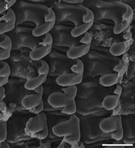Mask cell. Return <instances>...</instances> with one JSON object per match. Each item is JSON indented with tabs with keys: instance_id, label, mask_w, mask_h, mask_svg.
<instances>
[{
	"instance_id": "cell-29",
	"label": "cell",
	"mask_w": 135,
	"mask_h": 148,
	"mask_svg": "<svg viewBox=\"0 0 135 148\" xmlns=\"http://www.w3.org/2000/svg\"><path fill=\"white\" fill-rule=\"evenodd\" d=\"M91 40H92V38L89 32L85 33V36L82 39H81L80 42L81 44H89L91 43Z\"/></svg>"
},
{
	"instance_id": "cell-12",
	"label": "cell",
	"mask_w": 135,
	"mask_h": 148,
	"mask_svg": "<svg viewBox=\"0 0 135 148\" xmlns=\"http://www.w3.org/2000/svg\"><path fill=\"white\" fill-rule=\"evenodd\" d=\"M52 45L42 46L32 50L30 53V57L32 60L38 61L46 56L51 51Z\"/></svg>"
},
{
	"instance_id": "cell-4",
	"label": "cell",
	"mask_w": 135,
	"mask_h": 148,
	"mask_svg": "<svg viewBox=\"0 0 135 148\" xmlns=\"http://www.w3.org/2000/svg\"><path fill=\"white\" fill-rule=\"evenodd\" d=\"M74 99L65 93L53 92L48 98V103L55 108H65L68 107L74 101Z\"/></svg>"
},
{
	"instance_id": "cell-20",
	"label": "cell",
	"mask_w": 135,
	"mask_h": 148,
	"mask_svg": "<svg viewBox=\"0 0 135 148\" xmlns=\"http://www.w3.org/2000/svg\"><path fill=\"white\" fill-rule=\"evenodd\" d=\"M62 90L64 93L69 95V96H71L72 98L74 99L75 97L76 96L77 92H78V88L75 85L69 86L63 88L62 89Z\"/></svg>"
},
{
	"instance_id": "cell-2",
	"label": "cell",
	"mask_w": 135,
	"mask_h": 148,
	"mask_svg": "<svg viewBox=\"0 0 135 148\" xmlns=\"http://www.w3.org/2000/svg\"><path fill=\"white\" fill-rule=\"evenodd\" d=\"M25 133L32 138L39 140L46 138L48 129L46 114L41 112L35 117L31 118L26 123Z\"/></svg>"
},
{
	"instance_id": "cell-35",
	"label": "cell",
	"mask_w": 135,
	"mask_h": 148,
	"mask_svg": "<svg viewBox=\"0 0 135 148\" xmlns=\"http://www.w3.org/2000/svg\"><path fill=\"white\" fill-rule=\"evenodd\" d=\"M33 91L36 94H39L43 95V92H44V86H43L42 85H41L39 87H37V88H36L35 89H34Z\"/></svg>"
},
{
	"instance_id": "cell-38",
	"label": "cell",
	"mask_w": 135,
	"mask_h": 148,
	"mask_svg": "<svg viewBox=\"0 0 135 148\" xmlns=\"http://www.w3.org/2000/svg\"><path fill=\"white\" fill-rule=\"evenodd\" d=\"M0 147L1 148H10V146L6 142L3 141L1 143V145H0Z\"/></svg>"
},
{
	"instance_id": "cell-15",
	"label": "cell",
	"mask_w": 135,
	"mask_h": 148,
	"mask_svg": "<svg viewBox=\"0 0 135 148\" xmlns=\"http://www.w3.org/2000/svg\"><path fill=\"white\" fill-rule=\"evenodd\" d=\"M120 96L114 95V96H109L105 98L102 102V105L103 108L108 111H111L114 109L120 100Z\"/></svg>"
},
{
	"instance_id": "cell-27",
	"label": "cell",
	"mask_w": 135,
	"mask_h": 148,
	"mask_svg": "<svg viewBox=\"0 0 135 148\" xmlns=\"http://www.w3.org/2000/svg\"><path fill=\"white\" fill-rule=\"evenodd\" d=\"M55 14L52 8L48 9V14L45 17V22H55Z\"/></svg>"
},
{
	"instance_id": "cell-28",
	"label": "cell",
	"mask_w": 135,
	"mask_h": 148,
	"mask_svg": "<svg viewBox=\"0 0 135 148\" xmlns=\"http://www.w3.org/2000/svg\"><path fill=\"white\" fill-rule=\"evenodd\" d=\"M42 46H48V45H52L53 44V39L51 34L48 33L46 34V38L42 42Z\"/></svg>"
},
{
	"instance_id": "cell-31",
	"label": "cell",
	"mask_w": 135,
	"mask_h": 148,
	"mask_svg": "<svg viewBox=\"0 0 135 148\" xmlns=\"http://www.w3.org/2000/svg\"><path fill=\"white\" fill-rule=\"evenodd\" d=\"M121 108H122V105L120 103V100H119L117 105V106L112 110V115L116 116V115L118 114V113H119L120 112Z\"/></svg>"
},
{
	"instance_id": "cell-16",
	"label": "cell",
	"mask_w": 135,
	"mask_h": 148,
	"mask_svg": "<svg viewBox=\"0 0 135 148\" xmlns=\"http://www.w3.org/2000/svg\"><path fill=\"white\" fill-rule=\"evenodd\" d=\"M93 22H91L90 23H84L83 25L76 26L75 27L71 32V34L74 38H78V37L85 34L87 32V31L93 26Z\"/></svg>"
},
{
	"instance_id": "cell-23",
	"label": "cell",
	"mask_w": 135,
	"mask_h": 148,
	"mask_svg": "<svg viewBox=\"0 0 135 148\" xmlns=\"http://www.w3.org/2000/svg\"><path fill=\"white\" fill-rule=\"evenodd\" d=\"M76 112V105H75V100L71 103V104L69 105L68 107L64 108L62 111L61 113L66 114H73Z\"/></svg>"
},
{
	"instance_id": "cell-11",
	"label": "cell",
	"mask_w": 135,
	"mask_h": 148,
	"mask_svg": "<svg viewBox=\"0 0 135 148\" xmlns=\"http://www.w3.org/2000/svg\"><path fill=\"white\" fill-rule=\"evenodd\" d=\"M91 44H83L78 47H73L67 51V56L70 59L76 60L88 53Z\"/></svg>"
},
{
	"instance_id": "cell-34",
	"label": "cell",
	"mask_w": 135,
	"mask_h": 148,
	"mask_svg": "<svg viewBox=\"0 0 135 148\" xmlns=\"http://www.w3.org/2000/svg\"><path fill=\"white\" fill-rule=\"evenodd\" d=\"M9 81V77H0V86H3Z\"/></svg>"
},
{
	"instance_id": "cell-7",
	"label": "cell",
	"mask_w": 135,
	"mask_h": 148,
	"mask_svg": "<svg viewBox=\"0 0 135 148\" xmlns=\"http://www.w3.org/2000/svg\"><path fill=\"white\" fill-rule=\"evenodd\" d=\"M15 15L13 10L9 9L7 13L1 17L0 34H3L5 33L12 31L15 28Z\"/></svg>"
},
{
	"instance_id": "cell-37",
	"label": "cell",
	"mask_w": 135,
	"mask_h": 148,
	"mask_svg": "<svg viewBox=\"0 0 135 148\" xmlns=\"http://www.w3.org/2000/svg\"><path fill=\"white\" fill-rule=\"evenodd\" d=\"M123 38L125 40H128L132 39V31H129L128 32H127L125 33V34L123 35Z\"/></svg>"
},
{
	"instance_id": "cell-33",
	"label": "cell",
	"mask_w": 135,
	"mask_h": 148,
	"mask_svg": "<svg viewBox=\"0 0 135 148\" xmlns=\"http://www.w3.org/2000/svg\"><path fill=\"white\" fill-rule=\"evenodd\" d=\"M122 88L120 84H118L117 85L116 89H115L114 93L116 95H118V96H120L121 94H122Z\"/></svg>"
},
{
	"instance_id": "cell-17",
	"label": "cell",
	"mask_w": 135,
	"mask_h": 148,
	"mask_svg": "<svg viewBox=\"0 0 135 148\" xmlns=\"http://www.w3.org/2000/svg\"><path fill=\"white\" fill-rule=\"evenodd\" d=\"M133 17H132L128 20L122 21V22L118 25L115 26L114 28V33L115 34H119L126 30V29L130 26L133 22Z\"/></svg>"
},
{
	"instance_id": "cell-1",
	"label": "cell",
	"mask_w": 135,
	"mask_h": 148,
	"mask_svg": "<svg viewBox=\"0 0 135 148\" xmlns=\"http://www.w3.org/2000/svg\"><path fill=\"white\" fill-rule=\"evenodd\" d=\"M52 132L58 137H64L63 141L76 145L80 139V120L77 116L72 114L69 120L53 126Z\"/></svg>"
},
{
	"instance_id": "cell-36",
	"label": "cell",
	"mask_w": 135,
	"mask_h": 148,
	"mask_svg": "<svg viewBox=\"0 0 135 148\" xmlns=\"http://www.w3.org/2000/svg\"><path fill=\"white\" fill-rule=\"evenodd\" d=\"M5 97V89L3 86L0 88V101L2 102Z\"/></svg>"
},
{
	"instance_id": "cell-6",
	"label": "cell",
	"mask_w": 135,
	"mask_h": 148,
	"mask_svg": "<svg viewBox=\"0 0 135 148\" xmlns=\"http://www.w3.org/2000/svg\"><path fill=\"white\" fill-rule=\"evenodd\" d=\"M83 80V75L78 73H66L57 77L56 82L59 86L66 87L76 85L80 83Z\"/></svg>"
},
{
	"instance_id": "cell-22",
	"label": "cell",
	"mask_w": 135,
	"mask_h": 148,
	"mask_svg": "<svg viewBox=\"0 0 135 148\" xmlns=\"http://www.w3.org/2000/svg\"><path fill=\"white\" fill-rule=\"evenodd\" d=\"M15 0H12V1H8V0H5L3 2L1 3L0 4V12L2 14L3 12L6 11V10H8L9 9H10L12 5H14L15 3Z\"/></svg>"
},
{
	"instance_id": "cell-3",
	"label": "cell",
	"mask_w": 135,
	"mask_h": 148,
	"mask_svg": "<svg viewBox=\"0 0 135 148\" xmlns=\"http://www.w3.org/2000/svg\"><path fill=\"white\" fill-rule=\"evenodd\" d=\"M100 129L104 133H112L111 138L115 140L120 141L123 137L122 117L119 114L104 119L100 124Z\"/></svg>"
},
{
	"instance_id": "cell-8",
	"label": "cell",
	"mask_w": 135,
	"mask_h": 148,
	"mask_svg": "<svg viewBox=\"0 0 135 148\" xmlns=\"http://www.w3.org/2000/svg\"><path fill=\"white\" fill-rule=\"evenodd\" d=\"M12 49V42L10 38L6 34H1L0 43V60H7L10 56Z\"/></svg>"
},
{
	"instance_id": "cell-19",
	"label": "cell",
	"mask_w": 135,
	"mask_h": 148,
	"mask_svg": "<svg viewBox=\"0 0 135 148\" xmlns=\"http://www.w3.org/2000/svg\"><path fill=\"white\" fill-rule=\"evenodd\" d=\"M77 60L76 64L73 65L71 67V70L73 73L80 74V75H83L84 73V66L82 61L79 60Z\"/></svg>"
},
{
	"instance_id": "cell-24",
	"label": "cell",
	"mask_w": 135,
	"mask_h": 148,
	"mask_svg": "<svg viewBox=\"0 0 135 148\" xmlns=\"http://www.w3.org/2000/svg\"><path fill=\"white\" fill-rule=\"evenodd\" d=\"M7 137V125L6 123L3 122L0 125V143L3 142L6 139Z\"/></svg>"
},
{
	"instance_id": "cell-9",
	"label": "cell",
	"mask_w": 135,
	"mask_h": 148,
	"mask_svg": "<svg viewBox=\"0 0 135 148\" xmlns=\"http://www.w3.org/2000/svg\"><path fill=\"white\" fill-rule=\"evenodd\" d=\"M133 42V39H131L128 40L123 41L118 43L113 44L109 49L111 53L114 56H118L125 54L129 49Z\"/></svg>"
},
{
	"instance_id": "cell-32",
	"label": "cell",
	"mask_w": 135,
	"mask_h": 148,
	"mask_svg": "<svg viewBox=\"0 0 135 148\" xmlns=\"http://www.w3.org/2000/svg\"><path fill=\"white\" fill-rule=\"evenodd\" d=\"M126 66L125 62H124L123 60H120V63L119 64H118V66H116L114 69H113V70H114L115 72H119L120 71H121L122 70V69L125 67Z\"/></svg>"
},
{
	"instance_id": "cell-14",
	"label": "cell",
	"mask_w": 135,
	"mask_h": 148,
	"mask_svg": "<svg viewBox=\"0 0 135 148\" xmlns=\"http://www.w3.org/2000/svg\"><path fill=\"white\" fill-rule=\"evenodd\" d=\"M55 22H46L44 24L37 26L32 31V34L35 37H40L48 33V32L53 28Z\"/></svg>"
},
{
	"instance_id": "cell-39",
	"label": "cell",
	"mask_w": 135,
	"mask_h": 148,
	"mask_svg": "<svg viewBox=\"0 0 135 148\" xmlns=\"http://www.w3.org/2000/svg\"><path fill=\"white\" fill-rule=\"evenodd\" d=\"M64 2H66L68 3H81L82 1H64Z\"/></svg>"
},
{
	"instance_id": "cell-18",
	"label": "cell",
	"mask_w": 135,
	"mask_h": 148,
	"mask_svg": "<svg viewBox=\"0 0 135 148\" xmlns=\"http://www.w3.org/2000/svg\"><path fill=\"white\" fill-rule=\"evenodd\" d=\"M0 65V77H9L10 74V69L8 62L4 61H1Z\"/></svg>"
},
{
	"instance_id": "cell-5",
	"label": "cell",
	"mask_w": 135,
	"mask_h": 148,
	"mask_svg": "<svg viewBox=\"0 0 135 148\" xmlns=\"http://www.w3.org/2000/svg\"><path fill=\"white\" fill-rule=\"evenodd\" d=\"M127 69L128 67L127 66H125L119 72L107 74V75L102 76L100 78V84L105 87H109L114 85V84H118L122 82L124 74L127 72Z\"/></svg>"
},
{
	"instance_id": "cell-13",
	"label": "cell",
	"mask_w": 135,
	"mask_h": 148,
	"mask_svg": "<svg viewBox=\"0 0 135 148\" xmlns=\"http://www.w3.org/2000/svg\"><path fill=\"white\" fill-rule=\"evenodd\" d=\"M47 77V75H39L36 77L30 79L25 83V88L28 90H34L46 82Z\"/></svg>"
},
{
	"instance_id": "cell-30",
	"label": "cell",
	"mask_w": 135,
	"mask_h": 148,
	"mask_svg": "<svg viewBox=\"0 0 135 148\" xmlns=\"http://www.w3.org/2000/svg\"><path fill=\"white\" fill-rule=\"evenodd\" d=\"M43 109H44V103H43V100H42L41 103L39 105H37V107H35L34 108L31 109L29 111H30L31 112H32L34 114H39V113L42 112V111L43 110Z\"/></svg>"
},
{
	"instance_id": "cell-26",
	"label": "cell",
	"mask_w": 135,
	"mask_h": 148,
	"mask_svg": "<svg viewBox=\"0 0 135 148\" xmlns=\"http://www.w3.org/2000/svg\"><path fill=\"white\" fill-rule=\"evenodd\" d=\"M127 8V11L122 16V21L128 20L132 17H133V10L132 8L128 6V5H126Z\"/></svg>"
},
{
	"instance_id": "cell-25",
	"label": "cell",
	"mask_w": 135,
	"mask_h": 148,
	"mask_svg": "<svg viewBox=\"0 0 135 148\" xmlns=\"http://www.w3.org/2000/svg\"><path fill=\"white\" fill-rule=\"evenodd\" d=\"M41 67L38 70L39 75H48V71H49V66H48L47 63L44 61L41 60Z\"/></svg>"
},
{
	"instance_id": "cell-21",
	"label": "cell",
	"mask_w": 135,
	"mask_h": 148,
	"mask_svg": "<svg viewBox=\"0 0 135 148\" xmlns=\"http://www.w3.org/2000/svg\"><path fill=\"white\" fill-rule=\"evenodd\" d=\"M86 10V14L84 15L82 21L84 23H90L94 22V14L93 12L88 8H85Z\"/></svg>"
},
{
	"instance_id": "cell-10",
	"label": "cell",
	"mask_w": 135,
	"mask_h": 148,
	"mask_svg": "<svg viewBox=\"0 0 135 148\" xmlns=\"http://www.w3.org/2000/svg\"><path fill=\"white\" fill-rule=\"evenodd\" d=\"M42 94H30L25 96L21 100V105L27 110H30L39 105L42 101Z\"/></svg>"
}]
</instances>
